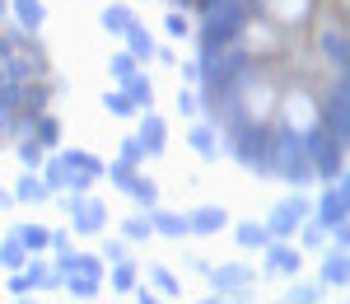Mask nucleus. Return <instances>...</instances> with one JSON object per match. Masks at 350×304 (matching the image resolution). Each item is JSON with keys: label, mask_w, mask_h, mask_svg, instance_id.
<instances>
[{"label": "nucleus", "mask_w": 350, "mask_h": 304, "mask_svg": "<svg viewBox=\"0 0 350 304\" xmlns=\"http://www.w3.org/2000/svg\"><path fill=\"white\" fill-rule=\"evenodd\" d=\"M271 178H280V183H290V188H308V183H313V160H308L304 131H295V127L275 131V145H271Z\"/></svg>", "instance_id": "nucleus-1"}, {"label": "nucleus", "mask_w": 350, "mask_h": 304, "mask_svg": "<svg viewBox=\"0 0 350 304\" xmlns=\"http://www.w3.org/2000/svg\"><path fill=\"white\" fill-rule=\"evenodd\" d=\"M103 257L98 253H75V249H61L56 253V277L61 286L75 295V300H98V290H103Z\"/></svg>", "instance_id": "nucleus-2"}, {"label": "nucleus", "mask_w": 350, "mask_h": 304, "mask_svg": "<svg viewBox=\"0 0 350 304\" xmlns=\"http://www.w3.org/2000/svg\"><path fill=\"white\" fill-rule=\"evenodd\" d=\"M252 10H257V0H224L211 14H201L206 19L201 24V47H229V42H239L243 33H247Z\"/></svg>", "instance_id": "nucleus-3"}, {"label": "nucleus", "mask_w": 350, "mask_h": 304, "mask_svg": "<svg viewBox=\"0 0 350 304\" xmlns=\"http://www.w3.org/2000/svg\"><path fill=\"white\" fill-rule=\"evenodd\" d=\"M304 145H308V160H313V183L346 178V140H336L323 122H313L304 131Z\"/></svg>", "instance_id": "nucleus-4"}, {"label": "nucleus", "mask_w": 350, "mask_h": 304, "mask_svg": "<svg viewBox=\"0 0 350 304\" xmlns=\"http://www.w3.org/2000/svg\"><path fill=\"white\" fill-rule=\"evenodd\" d=\"M323 122L327 131L336 140H346L350 136V84H346V71H336V80L327 84V99H323Z\"/></svg>", "instance_id": "nucleus-5"}, {"label": "nucleus", "mask_w": 350, "mask_h": 304, "mask_svg": "<svg viewBox=\"0 0 350 304\" xmlns=\"http://www.w3.org/2000/svg\"><path fill=\"white\" fill-rule=\"evenodd\" d=\"M66 211H70V229L75 234H103L108 229V206L89 192H70L66 197Z\"/></svg>", "instance_id": "nucleus-6"}, {"label": "nucleus", "mask_w": 350, "mask_h": 304, "mask_svg": "<svg viewBox=\"0 0 350 304\" xmlns=\"http://www.w3.org/2000/svg\"><path fill=\"white\" fill-rule=\"evenodd\" d=\"M313 216V206H308V197H285V201H275V211H271V220H267V229H271V239H295V229L304 220Z\"/></svg>", "instance_id": "nucleus-7"}, {"label": "nucleus", "mask_w": 350, "mask_h": 304, "mask_svg": "<svg viewBox=\"0 0 350 304\" xmlns=\"http://www.w3.org/2000/svg\"><path fill=\"white\" fill-rule=\"evenodd\" d=\"M346 216H350V183L346 178H332L327 192L318 197V216H313V220L318 225H336V220H346Z\"/></svg>", "instance_id": "nucleus-8"}, {"label": "nucleus", "mask_w": 350, "mask_h": 304, "mask_svg": "<svg viewBox=\"0 0 350 304\" xmlns=\"http://www.w3.org/2000/svg\"><path fill=\"white\" fill-rule=\"evenodd\" d=\"M206 277H211V286H215V300H229V295L247 290V286L257 281V272H252L247 262H229V267H219V272H206Z\"/></svg>", "instance_id": "nucleus-9"}, {"label": "nucleus", "mask_w": 350, "mask_h": 304, "mask_svg": "<svg viewBox=\"0 0 350 304\" xmlns=\"http://www.w3.org/2000/svg\"><path fill=\"white\" fill-rule=\"evenodd\" d=\"M140 150H145V160H159L163 145H168V122H163L154 108H140Z\"/></svg>", "instance_id": "nucleus-10"}, {"label": "nucleus", "mask_w": 350, "mask_h": 304, "mask_svg": "<svg viewBox=\"0 0 350 304\" xmlns=\"http://www.w3.org/2000/svg\"><path fill=\"white\" fill-rule=\"evenodd\" d=\"M262 253H267V272H271V277H295L299 262H304V253H299L290 239H271Z\"/></svg>", "instance_id": "nucleus-11"}, {"label": "nucleus", "mask_w": 350, "mask_h": 304, "mask_svg": "<svg viewBox=\"0 0 350 304\" xmlns=\"http://www.w3.org/2000/svg\"><path fill=\"white\" fill-rule=\"evenodd\" d=\"M145 220H150V229H154V234H163V239H187V216H178V211H163L159 201L145 211Z\"/></svg>", "instance_id": "nucleus-12"}, {"label": "nucleus", "mask_w": 350, "mask_h": 304, "mask_svg": "<svg viewBox=\"0 0 350 304\" xmlns=\"http://www.w3.org/2000/svg\"><path fill=\"white\" fill-rule=\"evenodd\" d=\"M318 47L332 61V71H346L350 66V42H346V28H323L318 33Z\"/></svg>", "instance_id": "nucleus-13"}, {"label": "nucleus", "mask_w": 350, "mask_h": 304, "mask_svg": "<svg viewBox=\"0 0 350 304\" xmlns=\"http://www.w3.org/2000/svg\"><path fill=\"white\" fill-rule=\"evenodd\" d=\"M229 225V211L224 206H196L187 216V234H219Z\"/></svg>", "instance_id": "nucleus-14"}, {"label": "nucleus", "mask_w": 350, "mask_h": 304, "mask_svg": "<svg viewBox=\"0 0 350 304\" xmlns=\"http://www.w3.org/2000/svg\"><path fill=\"white\" fill-rule=\"evenodd\" d=\"M42 183H47V192H75V173H70V164L61 160V155H52V160H42Z\"/></svg>", "instance_id": "nucleus-15"}, {"label": "nucleus", "mask_w": 350, "mask_h": 304, "mask_svg": "<svg viewBox=\"0 0 350 304\" xmlns=\"http://www.w3.org/2000/svg\"><path fill=\"white\" fill-rule=\"evenodd\" d=\"M187 140H191V150H196L201 160H219V127L215 122H191Z\"/></svg>", "instance_id": "nucleus-16"}, {"label": "nucleus", "mask_w": 350, "mask_h": 304, "mask_svg": "<svg viewBox=\"0 0 350 304\" xmlns=\"http://www.w3.org/2000/svg\"><path fill=\"white\" fill-rule=\"evenodd\" d=\"M10 14H14V28H28V33H38L47 24V5L42 0H10Z\"/></svg>", "instance_id": "nucleus-17"}, {"label": "nucleus", "mask_w": 350, "mask_h": 304, "mask_svg": "<svg viewBox=\"0 0 350 304\" xmlns=\"http://www.w3.org/2000/svg\"><path fill=\"white\" fill-rule=\"evenodd\" d=\"M323 286H336V290H346V286H350L346 249H336V253H327V257H323Z\"/></svg>", "instance_id": "nucleus-18"}, {"label": "nucleus", "mask_w": 350, "mask_h": 304, "mask_svg": "<svg viewBox=\"0 0 350 304\" xmlns=\"http://www.w3.org/2000/svg\"><path fill=\"white\" fill-rule=\"evenodd\" d=\"M28 131H33V140H38L42 150H56V145H61V122H56L47 108L33 117V127H28Z\"/></svg>", "instance_id": "nucleus-19"}, {"label": "nucleus", "mask_w": 350, "mask_h": 304, "mask_svg": "<svg viewBox=\"0 0 350 304\" xmlns=\"http://www.w3.org/2000/svg\"><path fill=\"white\" fill-rule=\"evenodd\" d=\"M122 38H126V52H131L135 61H154V47H159V42L150 38V28L131 24V28H126V33H122Z\"/></svg>", "instance_id": "nucleus-20"}, {"label": "nucleus", "mask_w": 350, "mask_h": 304, "mask_svg": "<svg viewBox=\"0 0 350 304\" xmlns=\"http://www.w3.org/2000/svg\"><path fill=\"white\" fill-rule=\"evenodd\" d=\"M28 257H33V253L24 249V239H19V234L10 229V234H5V244H0V267H5V272H19Z\"/></svg>", "instance_id": "nucleus-21"}, {"label": "nucleus", "mask_w": 350, "mask_h": 304, "mask_svg": "<svg viewBox=\"0 0 350 304\" xmlns=\"http://www.w3.org/2000/svg\"><path fill=\"white\" fill-rule=\"evenodd\" d=\"M122 94L131 99L135 108H154V84L145 80V71H135L131 80H122Z\"/></svg>", "instance_id": "nucleus-22"}, {"label": "nucleus", "mask_w": 350, "mask_h": 304, "mask_svg": "<svg viewBox=\"0 0 350 304\" xmlns=\"http://www.w3.org/2000/svg\"><path fill=\"white\" fill-rule=\"evenodd\" d=\"M234 239H239V249L252 253V249H267V244H271V229H267V220H262V225H257V220H243L239 229H234Z\"/></svg>", "instance_id": "nucleus-23"}, {"label": "nucleus", "mask_w": 350, "mask_h": 304, "mask_svg": "<svg viewBox=\"0 0 350 304\" xmlns=\"http://www.w3.org/2000/svg\"><path fill=\"white\" fill-rule=\"evenodd\" d=\"M47 183H42V173H38V168H28L24 178H19V183H14V201H47Z\"/></svg>", "instance_id": "nucleus-24"}, {"label": "nucleus", "mask_w": 350, "mask_h": 304, "mask_svg": "<svg viewBox=\"0 0 350 304\" xmlns=\"http://www.w3.org/2000/svg\"><path fill=\"white\" fill-rule=\"evenodd\" d=\"M98 24L108 28V33H117V38H122V33L135 24V10H131V5H122V0H112L108 10H103V19H98Z\"/></svg>", "instance_id": "nucleus-25"}, {"label": "nucleus", "mask_w": 350, "mask_h": 304, "mask_svg": "<svg viewBox=\"0 0 350 304\" xmlns=\"http://www.w3.org/2000/svg\"><path fill=\"white\" fill-rule=\"evenodd\" d=\"M135 281H140V267H135L131 257H122V262H112V272H108V286H112V290H131Z\"/></svg>", "instance_id": "nucleus-26"}, {"label": "nucleus", "mask_w": 350, "mask_h": 304, "mask_svg": "<svg viewBox=\"0 0 350 304\" xmlns=\"http://www.w3.org/2000/svg\"><path fill=\"white\" fill-rule=\"evenodd\" d=\"M103 178H112V188H117V192H131L135 164H126V160H112V164H103Z\"/></svg>", "instance_id": "nucleus-27"}, {"label": "nucleus", "mask_w": 350, "mask_h": 304, "mask_svg": "<svg viewBox=\"0 0 350 304\" xmlns=\"http://www.w3.org/2000/svg\"><path fill=\"white\" fill-rule=\"evenodd\" d=\"M103 108H108L112 117H135V112H140V108H135V103H131V99H126V94H122V84H117V89H108V94H103Z\"/></svg>", "instance_id": "nucleus-28"}, {"label": "nucleus", "mask_w": 350, "mask_h": 304, "mask_svg": "<svg viewBox=\"0 0 350 304\" xmlns=\"http://www.w3.org/2000/svg\"><path fill=\"white\" fill-rule=\"evenodd\" d=\"M14 234L24 239V249H28V253H47V234H52V229H42V225H19Z\"/></svg>", "instance_id": "nucleus-29"}, {"label": "nucleus", "mask_w": 350, "mask_h": 304, "mask_svg": "<svg viewBox=\"0 0 350 304\" xmlns=\"http://www.w3.org/2000/svg\"><path fill=\"white\" fill-rule=\"evenodd\" d=\"M145 277L154 281V290H159V295H168V300H173V295H183L178 277H173V272H163V267H145Z\"/></svg>", "instance_id": "nucleus-30"}, {"label": "nucleus", "mask_w": 350, "mask_h": 304, "mask_svg": "<svg viewBox=\"0 0 350 304\" xmlns=\"http://www.w3.org/2000/svg\"><path fill=\"white\" fill-rule=\"evenodd\" d=\"M126 197H135V201L150 211V206L159 201V188H154V178H140V173H135V183H131V192H126Z\"/></svg>", "instance_id": "nucleus-31"}, {"label": "nucleus", "mask_w": 350, "mask_h": 304, "mask_svg": "<svg viewBox=\"0 0 350 304\" xmlns=\"http://www.w3.org/2000/svg\"><path fill=\"white\" fill-rule=\"evenodd\" d=\"M108 71H112V80L122 84V80H131L135 71H140V61H135L131 52H117V56H112V61H108Z\"/></svg>", "instance_id": "nucleus-32"}, {"label": "nucleus", "mask_w": 350, "mask_h": 304, "mask_svg": "<svg viewBox=\"0 0 350 304\" xmlns=\"http://www.w3.org/2000/svg\"><path fill=\"white\" fill-rule=\"evenodd\" d=\"M150 234H154V229H150V220H145V216H131V220L122 225V239H126V244H145Z\"/></svg>", "instance_id": "nucleus-33"}, {"label": "nucleus", "mask_w": 350, "mask_h": 304, "mask_svg": "<svg viewBox=\"0 0 350 304\" xmlns=\"http://www.w3.org/2000/svg\"><path fill=\"white\" fill-rule=\"evenodd\" d=\"M163 33H168V38H191L196 28H191V19L183 14V10H173V14L163 19Z\"/></svg>", "instance_id": "nucleus-34"}, {"label": "nucleus", "mask_w": 350, "mask_h": 304, "mask_svg": "<svg viewBox=\"0 0 350 304\" xmlns=\"http://www.w3.org/2000/svg\"><path fill=\"white\" fill-rule=\"evenodd\" d=\"M19 160H24V168H42V160H47V150L38 145V140H19Z\"/></svg>", "instance_id": "nucleus-35"}, {"label": "nucleus", "mask_w": 350, "mask_h": 304, "mask_svg": "<svg viewBox=\"0 0 350 304\" xmlns=\"http://www.w3.org/2000/svg\"><path fill=\"white\" fill-rule=\"evenodd\" d=\"M117 160H126V164H145V150H140V140L135 136H122V155H117Z\"/></svg>", "instance_id": "nucleus-36"}, {"label": "nucleus", "mask_w": 350, "mask_h": 304, "mask_svg": "<svg viewBox=\"0 0 350 304\" xmlns=\"http://www.w3.org/2000/svg\"><path fill=\"white\" fill-rule=\"evenodd\" d=\"M178 112H183V117H196V112H201V99H196V89H178Z\"/></svg>", "instance_id": "nucleus-37"}, {"label": "nucleus", "mask_w": 350, "mask_h": 304, "mask_svg": "<svg viewBox=\"0 0 350 304\" xmlns=\"http://www.w3.org/2000/svg\"><path fill=\"white\" fill-rule=\"evenodd\" d=\"M98 257H103V262H122V257H131V249H126V239H108Z\"/></svg>", "instance_id": "nucleus-38"}, {"label": "nucleus", "mask_w": 350, "mask_h": 304, "mask_svg": "<svg viewBox=\"0 0 350 304\" xmlns=\"http://www.w3.org/2000/svg\"><path fill=\"white\" fill-rule=\"evenodd\" d=\"M299 229H304V244H308V249H318V244L327 239V225H318V220H304Z\"/></svg>", "instance_id": "nucleus-39"}, {"label": "nucleus", "mask_w": 350, "mask_h": 304, "mask_svg": "<svg viewBox=\"0 0 350 304\" xmlns=\"http://www.w3.org/2000/svg\"><path fill=\"white\" fill-rule=\"evenodd\" d=\"M10 295H14V300H28V295H33V286H28L24 267H19V272H10Z\"/></svg>", "instance_id": "nucleus-40"}, {"label": "nucleus", "mask_w": 350, "mask_h": 304, "mask_svg": "<svg viewBox=\"0 0 350 304\" xmlns=\"http://www.w3.org/2000/svg\"><path fill=\"white\" fill-rule=\"evenodd\" d=\"M290 300H299V304H318V300H323V286H295V290H290Z\"/></svg>", "instance_id": "nucleus-41"}, {"label": "nucleus", "mask_w": 350, "mask_h": 304, "mask_svg": "<svg viewBox=\"0 0 350 304\" xmlns=\"http://www.w3.org/2000/svg\"><path fill=\"white\" fill-rule=\"evenodd\" d=\"M183 80H187V84H201V66H196V61H183Z\"/></svg>", "instance_id": "nucleus-42"}, {"label": "nucleus", "mask_w": 350, "mask_h": 304, "mask_svg": "<svg viewBox=\"0 0 350 304\" xmlns=\"http://www.w3.org/2000/svg\"><path fill=\"white\" fill-rule=\"evenodd\" d=\"M10 206H14V192H5V188H0V211H10Z\"/></svg>", "instance_id": "nucleus-43"}, {"label": "nucleus", "mask_w": 350, "mask_h": 304, "mask_svg": "<svg viewBox=\"0 0 350 304\" xmlns=\"http://www.w3.org/2000/svg\"><path fill=\"white\" fill-rule=\"evenodd\" d=\"M5 14H10V0H0V19H5Z\"/></svg>", "instance_id": "nucleus-44"}]
</instances>
